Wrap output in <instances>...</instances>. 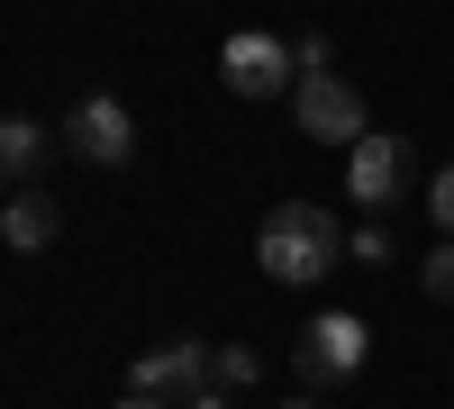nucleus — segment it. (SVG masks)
I'll use <instances>...</instances> for the list:
<instances>
[{"label": "nucleus", "instance_id": "5", "mask_svg": "<svg viewBox=\"0 0 454 409\" xmlns=\"http://www.w3.org/2000/svg\"><path fill=\"white\" fill-rule=\"evenodd\" d=\"M64 155H82V164H100V173L137 164V119H128V100L82 91V100L64 109Z\"/></svg>", "mask_w": 454, "mask_h": 409}, {"label": "nucleus", "instance_id": "13", "mask_svg": "<svg viewBox=\"0 0 454 409\" xmlns=\"http://www.w3.org/2000/svg\"><path fill=\"white\" fill-rule=\"evenodd\" d=\"M346 255H355V264H391V228H382V218H364V228L346 237Z\"/></svg>", "mask_w": 454, "mask_h": 409}, {"label": "nucleus", "instance_id": "8", "mask_svg": "<svg viewBox=\"0 0 454 409\" xmlns=\"http://www.w3.org/2000/svg\"><path fill=\"white\" fill-rule=\"evenodd\" d=\"M55 228H64V209L46 201V182H19V192L0 201V237H10L19 255H46V246H55Z\"/></svg>", "mask_w": 454, "mask_h": 409}, {"label": "nucleus", "instance_id": "3", "mask_svg": "<svg viewBox=\"0 0 454 409\" xmlns=\"http://www.w3.org/2000/svg\"><path fill=\"white\" fill-rule=\"evenodd\" d=\"M364 355H372V327L355 319V310H327V319H309L300 327V391H336V382H355L364 374Z\"/></svg>", "mask_w": 454, "mask_h": 409}, {"label": "nucleus", "instance_id": "12", "mask_svg": "<svg viewBox=\"0 0 454 409\" xmlns=\"http://www.w3.org/2000/svg\"><path fill=\"white\" fill-rule=\"evenodd\" d=\"M427 218H436V237H454V164L427 173Z\"/></svg>", "mask_w": 454, "mask_h": 409}, {"label": "nucleus", "instance_id": "11", "mask_svg": "<svg viewBox=\"0 0 454 409\" xmlns=\"http://www.w3.org/2000/svg\"><path fill=\"white\" fill-rule=\"evenodd\" d=\"M419 291H427V301H445V310H454V237H445V246L427 255V264H419Z\"/></svg>", "mask_w": 454, "mask_h": 409}, {"label": "nucleus", "instance_id": "15", "mask_svg": "<svg viewBox=\"0 0 454 409\" xmlns=\"http://www.w3.org/2000/svg\"><path fill=\"white\" fill-rule=\"evenodd\" d=\"M109 409H182V400H164V391H128V400H109Z\"/></svg>", "mask_w": 454, "mask_h": 409}, {"label": "nucleus", "instance_id": "6", "mask_svg": "<svg viewBox=\"0 0 454 409\" xmlns=\"http://www.w3.org/2000/svg\"><path fill=\"white\" fill-rule=\"evenodd\" d=\"M409 164H419V155H409V137H400V128H372L364 146H346V201H355V209H372V218L400 209Z\"/></svg>", "mask_w": 454, "mask_h": 409}, {"label": "nucleus", "instance_id": "9", "mask_svg": "<svg viewBox=\"0 0 454 409\" xmlns=\"http://www.w3.org/2000/svg\"><path fill=\"white\" fill-rule=\"evenodd\" d=\"M64 155V128H36V119H0V182H36Z\"/></svg>", "mask_w": 454, "mask_h": 409}, {"label": "nucleus", "instance_id": "16", "mask_svg": "<svg viewBox=\"0 0 454 409\" xmlns=\"http://www.w3.org/2000/svg\"><path fill=\"white\" fill-rule=\"evenodd\" d=\"M282 409H318V391H291V400H282Z\"/></svg>", "mask_w": 454, "mask_h": 409}, {"label": "nucleus", "instance_id": "10", "mask_svg": "<svg viewBox=\"0 0 454 409\" xmlns=\"http://www.w3.org/2000/svg\"><path fill=\"white\" fill-rule=\"evenodd\" d=\"M209 382H218V391H254V382H263V355H254V346H218V355H209Z\"/></svg>", "mask_w": 454, "mask_h": 409}, {"label": "nucleus", "instance_id": "7", "mask_svg": "<svg viewBox=\"0 0 454 409\" xmlns=\"http://www.w3.org/2000/svg\"><path fill=\"white\" fill-rule=\"evenodd\" d=\"M209 355H218V346H200V337H164V346H145V355L128 364V391L192 400V391H209Z\"/></svg>", "mask_w": 454, "mask_h": 409}, {"label": "nucleus", "instance_id": "1", "mask_svg": "<svg viewBox=\"0 0 454 409\" xmlns=\"http://www.w3.org/2000/svg\"><path fill=\"white\" fill-rule=\"evenodd\" d=\"M336 255H346V228H336L318 201H282V209H263V228H254V264L273 282H327Z\"/></svg>", "mask_w": 454, "mask_h": 409}, {"label": "nucleus", "instance_id": "2", "mask_svg": "<svg viewBox=\"0 0 454 409\" xmlns=\"http://www.w3.org/2000/svg\"><path fill=\"white\" fill-rule=\"evenodd\" d=\"M291 119H300V137H309V146H364V137H372V119H364V91H355V83H336L327 36H309V46H300Z\"/></svg>", "mask_w": 454, "mask_h": 409}, {"label": "nucleus", "instance_id": "4", "mask_svg": "<svg viewBox=\"0 0 454 409\" xmlns=\"http://www.w3.org/2000/svg\"><path fill=\"white\" fill-rule=\"evenodd\" d=\"M218 83L237 100H282L300 83V46H282V36H263V28H237L218 46Z\"/></svg>", "mask_w": 454, "mask_h": 409}, {"label": "nucleus", "instance_id": "17", "mask_svg": "<svg viewBox=\"0 0 454 409\" xmlns=\"http://www.w3.org/2000/svg\"><path fill=\"white\" fill-rule=\"evenodd\" d=\"M0 201H10V192H0Z\"/></svg>", "mask_w": 454, "mask_h": 409}, {"label": "nucleus", "instance_id": "14", "mask_svg": "<svg viewBox=\"0 0 454 409\" xmlns=\"http://www.w3.org/2000/svg\"><path fill=\"white\" fill-rule=\"evenodd\" d=\"M182 409H237V391H218V382H209V391H192Z\"/></svg>", "mask_w": 454, "mask_h": 409}]
</instances>
